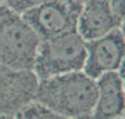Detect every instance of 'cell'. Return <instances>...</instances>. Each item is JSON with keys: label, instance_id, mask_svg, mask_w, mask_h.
Masks as SVG:
<instances>
[{"label": "cell", "instance_id": "obj_1", "mask_svg": "<svg viewBox=\"0 0 125 119\" xmlns=\"http://www.w3.org/2000/svg\"><path fill=\"white\" fill-rule=\"evenodd\" d=\"M97 97L94 79L81 71L52 76L38 82L35 100L67 118L81 119L92 112Z\"/></svg>", "mask_w": 125, "mask_h": 119}, {"label": "cell", "instance_id": "obj_2", "mask_svg": "<svg viewBox=\"0 0 125 119\" xmlns=\"http://www.w3.org/2000/svg\"><path fill=\"white\" fill-rule=\"evenodd\" d=\"M40 44L31 25L21 14L0 3V64L14 69H31Z\"/></svg>", "mask_w": 125, "mask_h": 119}, {"label": "cell", "instance_id": "obj_3", "mask_svg": "<svg viewBox=\"0 0 125 119\" xmlns=\"http://www.w3.org/2000/svg\"><path fill=\"white\" fill-rule=\"evenodd\" d=\"M86 58V42L76 31L40 40L33 62L38 79L81 71Z\"/></svg>", "mask_w": 125, "mask_h": 119}, {"label": "cell", "instance_id": "obj_4", "mask_svg": "<svg viewBox=\"0 0 125 119\" xmlns=\"http://www.w3.org/2000/svg\"><path fill=\"white\" fill-rule=\"evenodd\" d=\"M82 3L78 0H52L27 10L22 18L38 33L40 40L76 31Z\"/></svg>", "mask_w": 125, "mask_h": 119}, {"label": "cell", "instance_id": "obj_5", "mask_svg": "<svg viewBox=\"0 0 125 119\" xmlns=\"http://www.w3.org/2000/svg\"><path fill=\"white\" fill-rule=\"evenodd\" d=\"M38 76L31 69L0 64V115H13L35 100Z\"/></svg>", "mask_w": 125, "mask_h": 119}, {"label": "cell", "instance_id": "obj_6", "mask_svg": "<svg viewBox=\"0 0 125 119\" xmlns=\"http://www.w3.org/2000/svg\"><path fill=\"white\" fill-rule=\"evenodd\" d=\"M125 57V37L120 28L99 39L86 42L83 73L97 79L107 72H115Z\"/></svg>", "mask_w": 125, "mask_h": 119}, {"label": "cell", "instance_id": "obj_7", "mask_svg": "<svg viewBox=\"0 0 125 119\" xmlns=\"http://www.w3.org/2000/svg\"><path fill=\"white\" fill-rule=\"evenodd\" d=\"M120 25L121 18L114 13L108 0H88L82 3L76 32L85 42H89L107 35Z\"/></svg>", "mask_w": 125, "mask_h": 119}, {"label": "cell", "instance_id": "obj_8", "mask_svg": "<svg viewBox=\"0 0 125 119\" xmlns=\"http://www.w3.org/2000/svg\"><path fill=\"white\" fill-rule=\"evenodd\" d=\"M97 97L92 112L81 119H122L125 112V92L117 72L97 78Z\"/></svg>", "mask_w": 125, "mask_h": 119}, {"label": "cell", "instance_id": "obj_9", "mask_svg": "<svg viewBox=\"0 0 125 119\" xmlns=\"http://www.w3.org/2000/svg\"><path fill=\"white\" fill-rule=\"evenodd\" d=\"M15 119H71L60 115L39 102H29L21 111L17 112Z\"/></svg>", "mask_w": 125, "mask_h": 119}, {"label": "cell", "instance_id": "obj_10", "mask_svg": "<svg viewBox=\"0 0 125 119\" xmlns=\"http://www.w3.org/2000/svg\"><path fill=\"white\" fill-rule=\"evenodd\" d=\"M7 7H10L11 10H14L15 13L22 14L27 10L36 7L39 4H43L46 1H52V0H1Z\"/></svg>", "mask_w": 125, "mask_h": 119}, {"label": "cell", "instance_id": "obj_11", "mask_svg": "<svg viewBox=\"0 0 125 119\" xmlns=\"http://www.w3.org/2000/svg\"><path fill=\"white\" fill-rule=\"evenodd\" d=\"M110 1V4H111L113 10H114V13L121 18V21H122V18H125V0H108Z\"/></svg>", "mask_w": 125, "mask_h": 119}, {"label": "cell", "instance_id": "obj_12", "mask_svg": "<svg viewBox=\"0 0 125 119\" xmlns=\"http://www.w3.org/2000/svg\"><path fill=\"white\" fill-rule=\"evenodd\" d=\"M118 76H120V80L122 83V87H124V92H125V57L121 62L120 68H118Z\"/></svg>", "mask_w": 125, "mask_h": 119}, {"label": "cell", "instance_id": "obj_13", "mask_svg": "<svg viewBox=\"0 0 125 119\" xmlns=\"http://www.w3.org/2000/svg\"><path fill=\"white\" fill-rule=\"evenodd\" d=\"M120 29H121V32H122V35H124V37H125V18H122V21H121Z\"/></svg>", "mask_w": 125, "mask_h": 119}, {"label": "cell", "instance_id": "obj_14", "mask_svg": "<svg viewBox=\"0 0 125 119\" xmlns=\"http://www.w3.org/2000/svg\"><path fill=\"white\" fill-rule=\"evenodd\" d=\"M0 119H13L11 115H0Z\"/></svg>", "mask_w": 125, "mask_h": 119}, {"label": "cell", "instance_id": "obj_15", "mask_svg": "<svg viewBox=\"0 0 125 119\" xmlns=\"http://www.w3.org/2000/svg\"><path fill=\"white\" fill-rule=\"evenodd\" d=\"M78 1H81V3H85V1H88V0H78Z\"/></svg>", "mask_w": 125, "mask_h": 119}, {"label": "cell", "instance_id": "obj_16", "mask_svg": "<svg viewBox=\"0 0 125 119\" xmlns=\"http://www.w3.org/2000/svg\"><path fill=\"white\" fill-rule=\"evenodd\" d=\"M0 3H1V0H0Z\"/></svg>", "mask_w": 125, "mask_h": 119}]
</instances>
